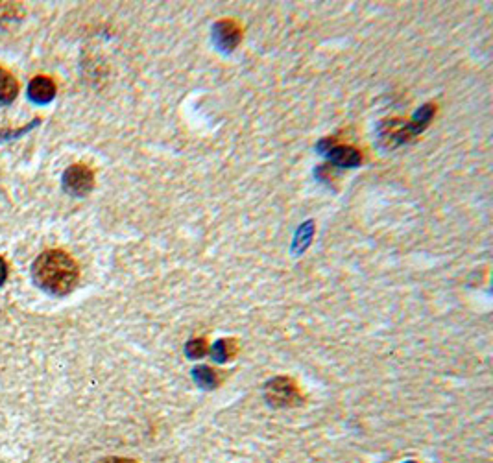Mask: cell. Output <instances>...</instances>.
<instances>
[{"label":"cell","mask_w":493,"mask_h":463,"mask_svg":"<svg viewBox=\"0 0 493 463\" xmlns=\"http://www.w3.org/2000/svg\"><path fill=\"white\" fill-rule=\"evenodd\" d=\"M240 36H242V32L235 20H220L218 25L214 26L213 39L222 50H233L235 46L239 45Z\"/></svg>","instance_id":"obj_4"},{"label":"cell","mask_w":493,"mask_h":463,"mask_svg":"<svg viewBox=\"0 0 493 463\" xmlns=\"http://www.w3.org/2000/svg\"><path fill=\"white\" fill-rule=\"evenodd\" d=\"M95 186V174L85 165H72L63 174V188L74 198H83Z\"/></svg>","instance_id":"obj_2"},{"label":"cell","mask_w":493,"mask_h":463,"mask_svg":"<svg viewBox=\"0 0 493 463\" xmlns=\"http://www.w3.org/2000/svg\"><path fill=\"white\" fill-rule=\"evenodd\" d=\"M326 156L338 167H359L362 163L361 151L353 146H331L326 150Z\"/></svg>","instance_id":"obj_6"},{"label":"cell","mask_w":493,"mask_h":463,"mask_svg":"<svg viewBox=\"0 0 493 463\" xmlns=\"http://www.w3.org/2000/svg\"><path fill=\"white\" fill-rule=\"evenodd\" d=\"M233 352H235V345L231 340H229V342L220 340V342L214 343L213 349H211V354H213L214 360H218V362H225V360H229V358L233 357Z\"/></svg>","instance_id":"obj_9"},{"label":"cell","mask_w":493,"mask_h":463,"mask_svg":"<svg viewBox=\"0 0 493 463\" xmlns=\"http://www.w3.org/2000/svg\"><path fill=\"white\" fill-rule=\"evenodd\" d=\"M98 463H137L135 459H130V458H104V459H100Z\"/></svg>","instance_id":"obj_12"},{"label":"cell","mask_w":493,"mask_h":463,"mask_svg":"<svg viewBox=\"0 0 493 463\" xmlns=\"http://www.w3.org/2000/svg\"><path fill=\"white\" fill-rule=\"evenodd\" d=\"M19 83L8 69L0 67V106H8L17 98Z\"/></svg>","instance_id":"obj_7"},{"label":"cell","mask_w":493,"mask_h":463,"mask_svg":"<svg viewBox=\"0 0 493 463\" xmlns=\"http://www.w3.org/2000/svg\"><path fill=\"white\" fill-rule=\"evenodd\" d=\"M32 277L45 292L52 296H67L80 281V268L63 249H46L32 264Z\"/></svg>","instance_id":"obj_1"},{"label":"cell","mask_w":493,"mask_h":463,"mask_svg":"<svg viewBox=\"0 0 493 463\" xmlns=\"http://www.w3.org/2000/svg\"><path fill=\"white\" fill-rule=\"evenodd\" d=\"M205 351H207V345H205V340H190L187 343V354L190 358H200L204 357Z\"/></svg>","instance_id":"obj_10"},{"label":"cell","mask_w":493,"mask_h":463,"mask_svg":"<svg viewBox=\"0 0 493 463\" xmlns=\"http://www.w3.org/2000/svg\"><path fill=\"white\" fill-rule=\"evenodd\" d=\"M408 463H416V462H408Z\"/></svg>","instance_id":"obj_13"},{"label":"cell","mask_w":493,"mask_h":463,"mask_svg":"<svg viewBox=\"0 0 493 463\" xmlns=\"http://www.w3.org/2000/svg\"><path fill=\"white\" fill-rule=\"evenodd\" d=\"M6 279H8V264L2 257H0V286L4 284Z\"/></svg>","instance_id":"obj_11"},{"label":"cell","mask_w":493,"mask_h":463,"mask_svg":"<svg viewBox=\"0 0 493 463\" xmlns=\"http://www.w3.org/2000/svg\"><path fill=\"white\" fill-rule=\"evenodd\" d=\"M56 96V83L48 76H36L32 78L30 85H28V98L32 102H36L39 106L48 104L54 100Z\"/></svg>","instance_id":"obj_5"},{"label":"cell","mask_w":493,"mask_h":463,"mask_svg":"<svg viewBox=\"0 0 493 463\" xmlns=\"http://www.w3.org/2000/svg\"><path fill=\"white\" fill-rule=\"evenodd\" d=\"M194 380H196L198 386H202L205 389H213L220 384L218 373L207 368V366H200V368L194 369Z\"/></svg>","instance_id":"obj_8"},{"label":"cell","mask_w":493,"mask_h":463,"mask_svg":"<svg viewBox=\"0 0 493 463\" xmlns=\"http://www.w3.org/2000/svg\"><path fill=\"white\" fill-rule=\"evenodd\" d=\"M266 397L275 406H292L300 401V393L290 378H275L266 386Z\"/></svg>","instance_id":"obj_3"}]
</instances>
